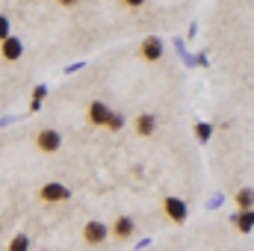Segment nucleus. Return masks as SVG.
Masks as SVG:
<instances>
[{"label": "nucleus", "mask_w": 254, "mask_h": 251, "mask_svg": "<svg viewBox=\"0 0 254 251\" xmlns=\"http://www.w3.org/2000/svg\"><path fill=\"white\" fill-rule=\"evenodd\" d=\"M0 54H3V60L15 63V60H21V54H24V42H21L18 36H9V39L0 45Z\"/></svg>", "instance_id": "nucleus-1"}, {"label": "nucleus", "mask_w": 254, "mask_h": 251, "mask_svg": "<svg viewBox=\"0 0 254 251\" xmlns=\"http://www.w3.org/2000/svg\"><path fill=\"white\" fill-rule=\"evenodd\" d=\"M42 198L45 201H68L71 198V189L63 187V184H45L42 187Z\"/></svg>", "instance_id": "nucleus-2"}, {"label": "nucleus", "mask_w": 254, "mask_h": 251, "mask_svg": "<svg viewBox=\"0 0 254 251\" xmlns=\"http://www.w3.org/2000/svg\"><path fill=\"white\" fill-rule=\"evenodd\" d=\"M113 116H116V113H110V110H107L104 104H98V101L89 107V119H92L95 125H110V122H113Z\"/></svg>", "instance_id": "nucleus-3"}, {"label": "nucleus", "mask_w": 254, "mask_h": 251, "mask_svg": "<svg viewBox=\"0 0 254 251\" xmlns=\"http://www.w3.org/2000/svg\"><path fill=\"white\" fill-rule=\"evenodd\" d=\"M36 142H39V148H42V151H57L63 139H60V133H57V130H42Z\"/></svg>", "instance_id": "nucleus-4"}, {"label": "nucleus", "mask_w": 254, "mask_h": 251, "mask_svg": "<svg viewBox=\"0 0 254 251\" xmlns=\"http://www.w3.org/2000/svg\"><path fill=\"white\" fill-rule=\"evenodd\" d=\"M166 213H169L175 222H184V219H187V204L178 201V198H166Z\"/></svg>", "instance_id": "nucleus-5"}, {"label": "nucleus", "mask_w": 254, "mask_h": 251, "mask_svg": "<svg viewBox=\"0 0 254 251\" xmlns=\"http://www.w3.org/2000/svg\"><path fill=\"white\" fill-rule=\"evenodd\" d=\"M160 54H163V42L160 39H145V45H142V57L145 60H160Z\"/></svg>", "instance_id": "nucleus-6"}, {"label": "nucleus", "mask_w": 254, "mask_h": 251, "mask_svg": "<svg viewBox=\"0 0 254 251\" xmlns=\"http://www.w3.org/2000/svg\"><path fill=\"white\" fill-rule=\"evenodd\" d=\"M86 240H89V243H104V240H107V225L89 222V225H86Z\"/></svg>", "instance_id": "nucleus-7"}, {"label": "nucleus", "mask_w": 254, "mask_h": 251, "mask_svg": "<svg viewBox=\"0 0 254 251\" xmlns=\"http://www.w3.org/2000/svg\"><path fill=\"white\" fill-rule=\"evenodd\" d=\"M113 231H116V237H122V240H127V237L133 234V219H127V216H125V219H119Z\"/></svg>", "instance_id": "nucleus-8"}, {"label": "nucleus", "mask_w": 254, "mask_h": 251, "mask_svg": "<svg viewBox=\"0 0 254 251\" xmlns=\"http://www.w3.org/2000/svg\"><path fill=\"white\" fill-rule=\"evenodd\" d=\"M30 249V237L27 234H18L12 243H9V251H27Z\"/></svg>", "instance_id": "nucleus-9"}, {"label": "nucleus", "mask_w": 254, "mask_h": 251, "mask_svg": "<svg viewBox=\"0 0 254 251\" xmlns=\"http://www.w3.org/2000/svg\"><path fill=\"white\" fill-rule=\"evenodd\" d=\"M136 127H139V133H145V136H148V133L154 130V119H151V116H142V119L136 122Z\"/></svg>", "instance_id": "nucleus-10"}, {"label": "nucleus", "mask_w": 254, "mask_h": 251, "mask_svg": "<svg viewBox=\"0 0 254 251\" xmlns=\"http://www.w3.org/2000/svg\"><path fill=\"white\" fill-rule=\"evenodd\" d=\"M237 201H240V207H252V201H254V192H252V189H243Z\"/></svg>", "instance_id": "nucleus-11"}, {"label": "nucleus", "mask_w": 254, "mask_h": 251, "mask_svg": "<svg viewBox=\"0 0 254 251\" xmlns=\"http://www.w3.org/2000/svg\"><path fill=\"white\" fill-rule=\"evenodd\" d=\"M9 39V18L6 15H0V45Z\"/></svg>", "instance_id": "nucleus-12"}, {"label": "nucleus", "mask_w": 254, "mask_h": 251, "mask_svg": "<svg viewBox=\"0 0 254 251\" xmlns=\"http://www.w3.org/2000/svg\"><path fill=\"white\" fill-rule=\"evenodd\" d=\"M42 98H45V86H36V95H33V110H39Z\"/></svg>", "instance_id": "nucleus-13"}, {"label": "nucleus", "mask_w": 254, "mask_h": 251, "mask_svg": "<svg viewBox=\"0 0 254 251\" xmlns=\"http://www.w3.org/2000/svg\"><path fill=\"white\" fill-rule=\"evenodd\" d=\"M252 225H254V213H249V216L240 219V228H243V231H252Z\"/></svg>", "instance_id": "nucleus-14"}, {"label": "nucleus", "mask_w": 254, "mask_h": 251, "mask_svg": "<svg viewBox=\"0 0 254 251\" xmlns=\"http://www.w3.org/2000/svg\"><path fill=\"white\" fill-rule=\"evenodd\" d=\"M198 139H210V125H198Z\"/></svg>", "instance_id": "nucleus-15"}, {"label": "nucleus", "mask_w": 254, "mask_h": 251, "mask_svg": "<svg viewBox=\"0 0 254 251\" xmlns=\"http://www.w3.org/2000/svg\"><path fill=\"white\" fill-rule=\"evenodd\" d=\"M122 125H125V119H122V116H113V122H110V127H113V130H119Z\"/></svg>", "instance_id": "nucleus-16"}]
</instances>
